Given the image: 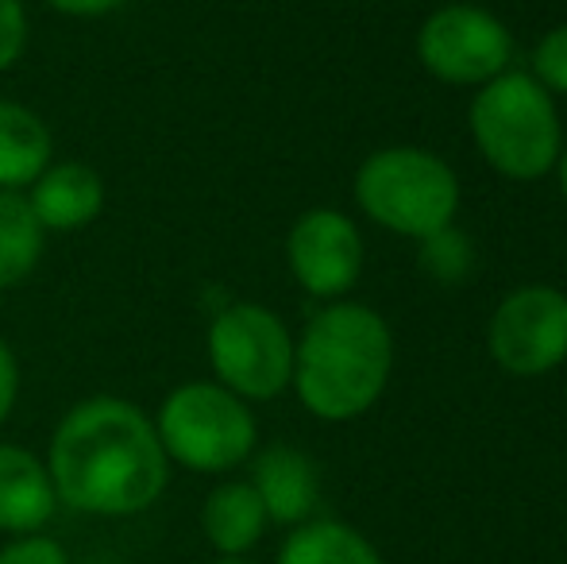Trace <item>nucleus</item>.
I'll use <instances>...</instances> for the list:
<instances>
[{
  "label": "nucleus",
  "instance_id": "1",
  "mask_svg": "<svg viewBox=\"0 0 567 564\" xmlns=\"http://www.w3.org/2000/svg\"><path fill=\"white\" fill-rule=\"evenodd\" d=\"M59 506L93 519H135L163 499L171 460L155 418L116 394H93L70 407L47 444Z\"/></svg>",
  "mask_w": 567,
  "mask_h": 564
},
{
  "label": "nucleus",
  "instance_id": "2",
  "mask_svg": "<svg viewBox=\"0 0 567 564\" xmlns=\"http://www.w3.org/2000/svg\"><path fill=\"white\" fill-rule=\"evenodd\" d=\"M394 371V337L379 309L329 301L293 340L298 402L321 422H355L382 399Z\"/></svg>",
  "mask_w": 567,
  "mask_h": 564
},
{
  "label": "nucleus",
  "instance_id": "3",
  "mask_svg": "<svg viewBox=\"0 0 567 564\" xmlns=\"http://www.w3.org/2000/svg\"><path fill=\"white\" fill-rule=\"evenodd\" d=\"M467 129L478 155L514 182H537L556 171L564 151V129L556 98L529 74L506 70L478 85L467 109Z\"/></svg>",
  "mask_w": 567,
  "mask_h": 564
},
{
  "label": "nucleus",
  "instance_id": "4",
  "mask_svg": "<svg viewBox=\"0 0 567 564\" xmlns=\"http://www.w3.org/2000/svg\"><path fill=\"white\" fill-rule=\"evenodd\" d=\"M355 205L379 228L425 240L449 228L460 209V178L441 155L425 147H382L355 171Z\"/></svg>",
  "mask_w": 567,
  "mask_h": 564
},
{
  "label": "nucleus",
  "instance_id": "5",
  "mask_svg": "<svg viewBox=\"0 0 567 564\" xmlns=\"http://www.w3.org/2000/svg\"><path fill=\"white\" fill-rule=\"evenodd\" d=\"M158 441L171 464L197 475H225L255 457L259 422L251 402L236 399L213 379L174 387L155 418Z\"/></svg>",
  "mask_w": 567,
  "mask_h": 564
},
{
  "label": "nucleus",
  "instance_id": "6",
  "mask_svg": "<svg viewBox=\"0 0 567 564\" xmlns=\"http://www.w3.org/2000/svg\"><path fill=\"white\" fill-rule=\"evenodd\" d=\"M213 383L244 402H270L293 379V332L259 301H231L205 337Z\"/></svg>",
  "mask_w": 567,
  "mask_h": 564
},
{
  "label": "nucleus",
  "instance_id": "7",
  "mask_svg": "<svg viewBox=\"0 0 567 564\" xmlns=\"http://www.w3.org/2000/svg\"><path fill=\"white\" fill-rule=\"evenodd\" d=\"M417 59L444 85H486L509 70L514 39L486 8L449 4L421 23Z\"/></svg>",
  "mask_w": 567,
  "mask_h": 564
},
{
  "label": "nucleus",
  "instance_id": "8",
  "mask_svg": "<svg viewBox=\"0 0 567 564\" xmlns=\"http://www.w3.org/2000/svg\"><path fill=\"white\" fill-rule=\"evenodd\" d=\"M491 356L506 376L540 379L567 360V294L556 286H522L506 294L486 332Z\"/></svg>",
  "mask_w": 567,
  "mask_h": 564
},
{
  "label": "nucleus",
  "instance_id": "9",
  "mask_svg": "<svg viewBox=\"0 0 567 564\" xmlns=\"http://www.w3.org/2000/svg\"><path fill=\"white\" fill-rule=\"evenodd\" d=\"M286 264L309 298L340 301L363 275V236L340 209H309L286 236Z\"/></svg>",
  "mask_w": 567,
  "mask_h": 564
},
{
  "label": "nucleus",
  "instance_id": "10",
  "mask_svg": "<svg viewBox=\"0 0 567 564\" xmlns=\"http://www.w3.org/2000/svg\"><path fill=\"white\" fill-rule=\"evenodd\" d=\"M267 511L270 526H301L313 519L321 503V475L317 464L293 444H270L251 457V480H247Z\"/></svg>",
  "mask_w": 567,
  "mask_h": 564
},
{
  "label": "nucleus",
  "instance_id": "11",
  "mask_svg": "<svg viewBox=\"0 0 567 564\" xmlns=\"http://www.w3.org/2000/svg\"><path fill=\"white\" fill-rule=\"evenodd\" d=\"M59 514L47 460L12 441H0V534H43Z\"/></svg>",
  "mask_w": 567,
  "mask_h": 564
},
{
  "label": "nucleus",
  "instance_id": "12",
  "mask_svg": "<svg viewBox=\"0 0 567 564\" xmlns=\"http://www.w3.org/2000/svg\"><path fill=\"white\" fill-rule=\"evenodd\" d=\"M31 213L43 233H78L93 225L105 209V182L90 163H51L28 189Z\"/></svg>",
  "mask_w": 567,
  "mask_h": 564
},
{
  "label": "nucleus",
  "instance_id": "13",
  "mask_svg": "<svg viewBox=\"0 0 567 564\" xmlns=\"http://www.w3.org/2000/svg\"><path fill=\"white\" fill-rule=\"evenodd\" d=\"M270 519L247 480H225L202 503V534L217 557H247L262 542Z\"/></svg>",
  "mask_w": 567,
  "mask_h": 564
},
{
  "label": "nucleus",
  "instance_id": "14",
  "mask_svg": "<svg viewBox=\"0 0 567 564\" xmlns=\"http://www.w3.org/2000/svg\"><path fill=\"white\" fill-rule=\"evenodd\" d=\"M54 136L35 109L0 98V189L23 194L51 166Z\"/></svg>",
  "mask_w": 567,
  "mask_h": 564
},
{
  "label": "nucleus",
  "instance_id": "15",
  "mask_svg": "<svg viewBox=\"0 0 567 564\" xmlns=\"http://www.w3.org/2000/svg\"><path fill=\"white\" fill-rule=\"evenodd\" d=\"M275 564H382V553L348 522L309 519L290 530Z\"/></svg>",
  "mask_w": 567,
  "mask_h": 564
},
{
  "label": "nucleus",
  "instance_id": "16",
  "mask_svg": "<svg viewBox=\"0 0 567 564\" xmlns=\"http://www.w3.org/2000/svg\"><path fill=\"white\" fill-rule=\"evenodd\" d=\"M47 233L31 213L28 197L0 189V290L28 283L43 259Z\"/></svg>",
  "mask_w": 567,
  "mask_h": 564
},
{
  "label": "nucleus",
  "instance_id": "17",
  "mask_svg": "<svg viewBox=\"0 0 567 564\" xmlns=\"http://www.w3.org/2000/svg\"><path fill=\"white\" fill-rule=\"evenodd\" d=\"M417 244H421L417 264L433 283L455 286L475 271V244H471V236L460 233L455 225L436 228V233H429L425 240H417Z\"/></svg>",
  "mask_w": 567,
  "mask_h": 564
},
{
  "label": "nucleus",
  "instance_id": "18",
  "mask_svg": "<svg viewBox=\"0 0 567 564\" xmlns=\"http://www.w3.org/2000/svg\"><path fill=\"white\" fill-rule=\"evenodd\" d=\"M533 78L545 85L548 93H567V23L553 28L533 51Z\"/></svg>",
  "mask_w": 567,
  "mask_h": 564
},
{
  "label": "nucleus",
  "instance_id": "19",
  "mask_svg": "<svg viewBox=\"0 0 567 564\" xmlns=\"http://www.w3.org/2000/svg\"><path fill=\"white\" fill-rule=\"evenodd\" d=\"M0 564H74V561H70L66 545L43 530V534H23L0 545Z\"/></svg>",
  "mask_w": 567,
  "mask_h": 564
},
{
  "label": "nucleus",
  "instance_id": "20",
  "mask_svg": "<svg viewBox=\"0 0 567 564\" xmlns=\"http://www.w3.org/2000/svg\"><path fill=\"white\" fill-rule=\"evenodd\" d=\"M28 51V8L23 0H0V74L16 66Z\"/></svg>",
  "mask_w": 567,
  "mask_h": 564
},
{
  "label": "nucleus",
  "instance_id": "21",
  "mask_svg": "<svg viewBox=\"0 0 567 564\" xmlns=\"http://www.w3.org/2000/svg\"><path fill=\"white\" fill-rule=\"evenodd\" d=\"M16 402H20V360L12 348L0 340V425L12 418Z\"/></svg>",
  "mask_w": 567,
  "mask_h": 564
},
{
  "label": "nucleus",
  "instance_id": "22",
  "mask_svg": "<svg viewBox=\"0 0 567 564\" xmlns=\"http://www.w3.org/2000/svg\"><path fill=\"white\" fill-rule=\"evenodd\" d=\"M59 16H74V20H93V16H109L124 8L127 0H47Z\"/></svg>",
  "mask_w": 567,
  "mask_h": 564
},
{
  "label": "nucleus",
  "instance_id": "23",
  "mask_svg": "<svg viewBox=\"0 0 567 564\" xmlns=\"http://www.w3.org/2000/svg\"><path fill=\"white\" fill-rule=\"evenodd\" d=\"M556 174H560V194H564V202H567V143H564L560 158H556Z\"/></svg>",
  "mask_w": 567,
  "mask_h": 564
},
{
  "label": "nucleus",
  "instance_id": "24",
  "mask_svg": "<svg viewBox=\"0 0 567 564\" xmlns=\"http://www.w3.org/2000/svg\"><path fill=\"white\" fill-rule=\"evenodd\" d=\"M213 564H255V561H247V557H217Z\"/></svg>",
  "mask_w": 567,
  "mask_h": 564
}]
</instances>
